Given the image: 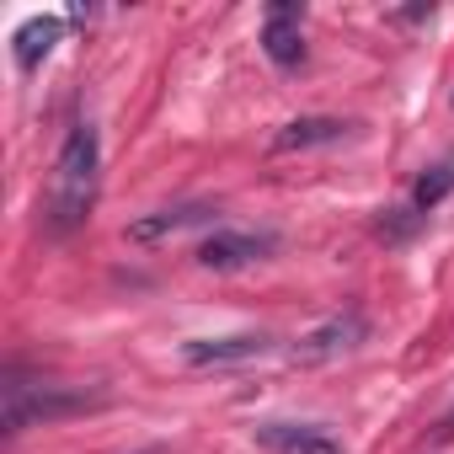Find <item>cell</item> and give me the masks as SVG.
Masks as SVG:
<instances>
[{
  "mask_svg": "<svg viewBox=\"0 0 454 454\" xmlns=\"http://www.w3.org/2000/svg\"><path fill=\"white\" fill-rule=\"evenodd\" d=\"M417 224H422V214L406 203V208H390V214L380 219V236H390V241H406V236L417 231Z\"/></svg>",
  "mask_w": 454,
  "mask_h": 454,
  "instance_id": "cell-12",
  "label": "cell"
},
{
  "mask_svg": "<svg viewBox=\"0 0 454 454\" xmlns=\"http://www.w3.org/2000/svg\"><path fill=\"white\" fill-rule=\"evenodd\" d=\"M449 192H454V155L438 160V166H427V171L417 176V187H411V208H417V214H433Z\"/></svg>",
  "mask_w": 454,
  "mask_h": 454,
  "instance_id": "cell-11",
  "label": "cell"
},
{
  "mask_svg": "<svg viewBox=\"0 0 454 454\" xmlns=\"http://www.w3.org/2000/svg\"><path fill=\"white\" fill-rule=\"evenodd\" d=\"M59 33H65V22H59V17H33V22H22V27H17V38H12L17 65H22V70H38V65L49 59V49L59 43Z\"/></svg>",
  "mask_w": 454,
  "mask_h": 454,
  "instance_id": "cell-10",
  "label": "cell"
},
{
  "mask_svg": "<svg viewBox=\"0 0 454 454\" xmlns=\"http://www.w3.org/2000/svg\"><path fill=\"white\" fill-rule=\"evenodd\" d=\"M139 454H166V449H139Z\"/></svg>",
  "mask_w": 454,
  "mask_h": 454,
  "instance_id": "cell-14",
  "label": "cell"
},
{
  "mask_svg": "<svg viewBox=\"0 0 454 454\" xmlns=\"http://www.w3.org/2000/svg\"><path fill=\"white\" fill-rule=\"evenodd\" d=\"M433 438H438V443H454V411H449V417L433 427Z\"/></svg>",
  "mask_w": 454,
  "mask_h": 454,
  "instance_id": "cell-13",
  "label": "cell"
},
{
  "mask_svg": "<svg viewBox=\"0 0 454 454\" xmlns=\"http://www.w3.org/2000/svg\"><path fill=\"white\" fill-rule=\"evenodd\" d=\"M0 395H6V411H0V422H6V433H22V427H38V422H65V417H81V411H97L107 406L102 390H75V385H27L22 374H6V385H0Z\"/></svg>",
  "mask_w": 454,
  "mask_h": 454,
  "instance_id": "cell-2",
  "label": "cell"
},
{
  "mask_svg": "<svg viewBox=\"0 0 454 454\" xmlns=\"http://www.w3.org/2000/svg\"><path fill=\"white\" fill-rule=\"evenodd\" d=\"M348 134H353L348 118H294L273 134V150H316V145H337Z\"/></svg>",
  "mask_w": 454,
  "mask_h": 454,
  "instance_id": "cell-9",
  "label": "cell"
},
{
  "mask_svg": "<svg viewBox=\"0 0 454 454\" xmlns=\"http://www.w3.org/2000/svg\"><path fill=\"white\" fill-rule=\"evenodd\" d=\"M278 241L268 231H214L203 247H198V268L208 273H236V268H252V262H268Z\"/></svg>",
  "mask_w": 454,
  "mask_h": 454,
  "instance_id": "cell-4",
  "label": "cell"
},
{
  "mask_svg": "<svg viewBox=\"0 0 454 454\" xmlns=\"http://www.w3.org/2000/svg\"><path fill=\"white\" fill-rule=\"evenodd\" d=\"M273 353V337L268 332H231V337H192L182 342V358L192 369H224V364H252Z\"/></svg>",
  "mask_w": 454,
  "mask_h": 454,
  "instance_id": "cell-5",
  "label": "cell"
},
{
  "mask_svg": "<svg viewBox=\"0 0 454 454\" xmlns=\"http://www.w3.org/2000/svg\"><path fill=\"white\" fill-rule=\"evenodd\" d=\"M364 337H369V321H364L358 310H342V316H326L321 326L300 332V337L289 342V358H294V364H332V358L353 353Z\"/></svg>",
  "mask_w": 454,
  "mask_h": 454,
  "instance_id": "cell-3",
  "label": "cell"
},
{
  "mask_svg": "<svg viewBox=\"0 0 454 454\" xmlns=\"http://www.w3.org/2000/svg\"><path fill=\"white\" fill-rule=\"evenodd\" d=\"M257 443L268 454H348L342 438H332L326 427H305V422H262Z\"/></svg>",
  "mask_w": 454,
  "mask_h": 454,
  "instance_id": "cell-7",
  "label": "cell"
},
{
  "mask_svg": "<svg viewBox=\"0 0 454 454\" xmlns=\"http://www.w3.org/2000/svg\"><path fill=\"white\" fill-rule=\"evenodd\" d=\"M214 219V203H176V208H155V214H139L134 224H129V241L134 247H160V241H171V236H182V231H192V224H208Z\"/></svg>",
  "mask_w": 454,
  "mask_h": 454,
  "instance_id": "cell-6",
  "label": "cell"
},
{
  "mask_svg": "<svg viewBox=\"0 0 454 454\" xmlns=\"http://www.w3.org/2000/svg\"><path fill=\"white\" fill-rule=\"evenodd\" d=\"M97 171H102V145H97V129L91 123H75L59 145V160H54V187H49V231L54 236H70L91 219V203H97Z\"/></svg>",
  "mask_w": 454,
  "mask_h": 454,
  "instance_id": "cell-1",
  "label": "cell"
},
{
  "mask_svg": "<svg viewBox=\"0 0 454 454\" xmlns=\"http://www.w3.org/2000/svg\"><path fill=\"white\" fill-rule=\"evenodd\" d=\"M300 22H305V6H273L268 12V27H262V49H268V59L273 65H300L305 59V33H300Z\"/></svg>",
  "mask_w": 454,
  "mask_h": 454,
  "instance_id": "cell-8",
  "label": "cell"
}]
</instances>
